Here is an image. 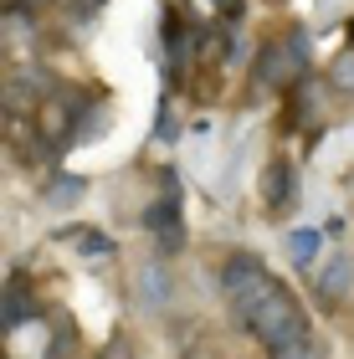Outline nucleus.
<instances>
[{
    "instance_id": "f257e3e1",
    "label": "nucleus",
    "mask_w": 354,
    "mask_h": 359,
    "mask_svg": "<svg viewBox=\"0 0 354 359\" xmlns=\"http://www.w3.org/2000/svg\"><path fill=\"white\" fill-rule=\"evenodd\" d=\"M247 329L262 339L267 354H272V349L303 344V339H308V318H303V308L293 303V292H287V287H272V298L247 318Z\"/></svg>"
},
{
    "instance_id": "f03ea898",
    "label": "nucleus",
    "mask_w": 354,
    "mask_h": 359,
    "mask_svg": "<svg viewBox=\"0 0 354 359\" xmlns=\"http://www.w3.org/2000/svg\"><path fill=\"white\" fill-rule=\"evenodd\" d=\"M221 287H226V298H231V313L247 323L257 308L272 298V287H278V283H272V272L257 262L252 252H236L226 262V272H221Z\"/></svg>"
},
{
    "instance_id": "7ed1b4c3",
    "label": "nucleus",
    "mask_w": 354,
    "mask_h": 359,
    "mask_svg": "<svg viewBox=\"0 0 354 359\" xmlns=\"http://www.w3.org/2000/svg\"><path fill=\"white\" fill-rule=\"evenodd\" d=\"M303 67H308V36L303 31H287V41H267L262 57L252 67V83L257 88H287L298 83Z\"/></svg>"
},
{
    "instance_id": "20e7f679",
    "label": "nucleus",
    "mask_w": 354,
    "mask_h": 359,
    "mask_svg": "<svg viewBox=\"0 0 354 359\" xmlns=\"http://www.w3.org/2000/svg\"><path fill=\"white\" fill-rule=\"evenodd\" d=\"M262 195H267V210L272 216H282L287 205H293V165H272L267 175H262Z\"/></svg>"
},
{
    "instance_id": "39448f33",
    "label": "nucleus",
    "mask_w": 354,
    "mask_h": 359,
    "mask_svg": "<svg viewBox=\"0 0 354 359\" xmlns=\"http://www.w3.org/2000/svg\"><path fill=\"white\" fill-rule=\"evenodd\" d=\"M318 247H324V236H318L313 226H303V231H293V236H287V257H293V267H313Z\"/></svg>"
},
{
    "instance_id": "423d86ee",
    "label": "nucleus",
    "mask_w": 354,
    "mask_h": 359,
    "mask_svg": "<svg viewBox=\"0 0 354 359\" xmlns=\"http://www.w3.org/2000/svg\"><path fill=\"white\" fill-rule=\"evenodd\" d=\"M62 241L83 247V257H108V252H114V241H108L103 231H88V226H67V231H62Z\"/></svg>"
},
{
    "instance_id": "0eeeda50",
    "label": "nucleus",
    "mask_w": 354,
    "mask_h": 359,
    "mask_svg": "<svg viewBox=\"0 0 354 359\" xmlns=\"http://www.w3.org/2000/svg\"><path fill=\"white\" fill-rule=\"evenodd\" d=\"M344 277H349V257H334V262L324 267V277H318V298H324V303H339Z\"/></svg>"
},
{
    "instance_id": "6e6552de",
    "label": "nucleus",
    "mask_w": 354,
    "mask_h": 359,
    "mask_svg": "<svg viewBox=\"0 0 354 359\" xmlns=\"http://www.w3.org/2000/svg\"><path fill=\"white\" fill-rule=\"evenodd\" d=\"M144 226H149V231H170V226H180V201H175V195L154 201L149 210H144Z\"/></svg>"
},
{
    "instance_id": "1a4fd4ad",
    "label": "nucleus",
    "mask_w": 354,
    "mask_h": 359,
    "mask_svg": "<svg viewBox=\"0 0 354 359\" xmlns=\"http://www.w3.org/2000/svg\"><path fill=\"white\" fill-rule=\"evenodd\" d=\"M83 190H88V180H77V175H57L52 185H46V205H72Z\"/></svg>"
},
{
    "instance_id": "9d476101",
    "label": "nucleus",
    "mask_w": 354,
    "mask_h": 359,
    "mask_svg": "<svg viewBox=\"0 0 354 359\" xmlns=\"http://www.w3.org/2000/svg\"><path fill=\"white\" fill-rule=\"evenodd\" d=\"M77 134H72V144H88V139H98L103 134V103H88V113L72 123Z\"/></svg>"
},
{
    "instance_id": "9b49d317",
    "label": "nucleus",
    "mask_w": 354,
    "mask_h": 359,
    "mask_svg": "<svg viewBox=\"0 0 354 359\" xmlns=\"http://www.w3.org/2000/svg\"><path fill=\"white\" fill-rule=\"evenodd\" d=\"M139 287H144V303H165V287H170V277H165V267H144V277H139Z\"/></svg>"
},
{
    "instance_id": "f8f14e48",
    "label": "nucleus",
    "mask_w": 354,
    "mask_h": 359,
    "mask_svg": "<svg viewBox=\"0 0 354 359\" xmlns=\"http://www.w3.org/2000/svg\"><path fill=\"white\" fill-rule=\"evenodd\" d=\"M329 83L339 88V93H354V46L334 57V67H329Z\"/></svg>"
},
{
    "instance_id": "ddd939ff",
    "label": "nucleus",
    "mask_w": 354,
    "mask_h": 359,
    "mask_svg": "<svg viewBox=\"0 0 354 359\" xmlns=\"http://www.w3.org/2000/svg\"><path fill=\"white\" fill-rule=\"evenodd\" d=\"M272 359H318V354H313V339H303V344H287V349H272Z\"/></svg>"
},
{
    "instance_id": "4468645a",
    "label": "nucleus",
    "mask_w": 354,
    "mask_h": 359,
    "mask_svg": "<svg viewBox=\"0 0 354 359\" xmlns=\"http://www.w3.org/2000/svg\"><path fill=\"white\" fill-rule=\"evenodd\" d=\"M159 139H165V144L180 139V128H175V113H170V108H159Z\"/></svg>"
},
{
    "instance_id": "2eb2a0df",
    "label": "nucleus",
    "mask_w": 354,
    "mask_h": 359,
    "mask_svg": "<svg viewBox=\"0 0 354 359\" xmlns=\"http://www.w3.org/2000/svg\"><path fill=\"white\" fill-rule=\"evenodd\" d=\"M221 15H226V21H241V0H221Z\"/></svg>"
},
{
    "instance_id": "dca6fc26",
    "label": "nucleus",
    "mask_w": 354,
    "mask_h": 359,
    "mask_svg": "<svg viewBox=\"0 0 354 359\" xmlns=\"http://www.w3.org/2000/svg\"><path fill=\"white\" fill-rule=\"evenodd\" d=\"M349 41H354V26H349Z\"/></svg>"
}]
</instances>
